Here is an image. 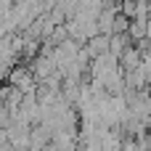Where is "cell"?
<instances>
[{
  "instance_id": "obj_2",
  "label": "cell",
  "mask_w": 151,
  "mask_h": 151,
  "mask_svg": "<svg viewBox=\"0 0 151 151\" xmlns=\"http://www.w3.org/2000/svg\"><path fill=\"white\" fill-rule=\"evenodd\" d=\"M109 40H111L109 35H96V37H90V40H88V50L93 53V58L109 50Z\"/></svg>"
},
{
  "instance_id": "obj_1",
  "label": "cell",
  "mask_w": 151,
  "mask_h": 151,
  "mask_svg": "<svg viewBox=\"0 0 151 151\" xmlns=\"http://www.w3.org/2000/svg\"><path fill=\"white\" fill-rule=\"evenodd\" d=\"M8 85L19 88L21 93H35V77H32L29 66H13L8 72Z\"/></svg>"
}]
</instances>
